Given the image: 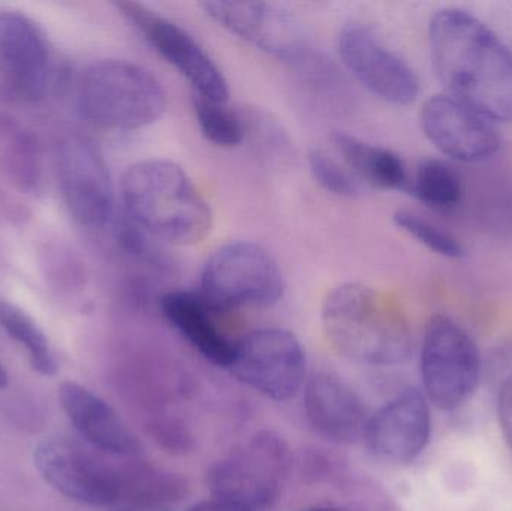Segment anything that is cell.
Here are the masks:
<instances>
[{
  "label": "cell",
  "instance_id": "12",
  "mask_svg": "<svg viewBox=\"0 0 512 511\" xmlns=\"http://www.w3.org/2000/svg\"><path fill=\"white\" fill-rule=\"evenodd\" d=\"M57 171L72 218L86 228L107 227L114 219V186L104 155L84 135L72 132L59 144Z\"/></svg>",
  "mask_w": 512,
  "mask_h": 511
},
{
  "label": "cell",
  "instance_id": "21",
  "mask_svg": "<svg viewBox=\"0 0 512 511\" xmlns=\"http://www.w3.org/2000/svg\"><path fill=\"white\" fill-rule=\"evenodd\" d=\"M0 180L21 194H33L41 185L38 147L17 123L0 119Z\"/></svg>",
  "mask_w": 512,
  "mask_h": 511
},
{
  "label": "cell",
  "instance_id": "23",
  "mask_svg": "<svg viewBox=\"0 0 512 511\" xmlns=\"http://www.w3.org/2000/svg\"><path fill=\"white\" fill-rule=\"evenodd\" d=\"M0 329L26 351L30 366L44 377L57 374L56 356L41 327L23 309L0 299Z\"/></svg>",
  "mask_w": 512,
  "mask_h": 511
},
{
  "label": "cell",
  "instance_id": "27",
  "mask_svg": "<svg viewBox=\"0 0 512 511\" xmlns=\"http://www.w3.org/2000/svg\"><path fill=\"white\" fill-rule=\"evenodd\" d=\"M242 116L245 122L246 138H251L256 150L264 158L279 162L291 156V141L276 120L256 110L242 113Z\"/></svg>",
  "mask_w": 512,
  "mask_h": 511
},
{
  "label": "cell",
  "instance_id": "14",
  "mask_svg": "<svg viewBox=\"0 0 512 511\" xmlns=\"http://www.w3.org/2000/svg\"><path fill=\"white\" fill-rule=\"evenodd\" d=\"M420 123L430 143L454 161L478 164L501 149L495 122L450 93L427 99L421 107Z\"/></svg>",
  "mask_w": 512,
  "mask_h": 511
},
{
  "label": "cell",
  "instance_id": "35",
  "mask_svg": "<svg viewBox=\"0 0 512 511\" xmlns=\"http://www.w3.org/2000/svg\"><path fill=\"white\" fill-rule=\"evenodd\" d=\"M6 384H8V374H6V371L5 369H3V366L0 365V389L6 387Z\"/></svg>",
  "mask_w": 512,
  "mask_h": 511
},
{
  "label": "cell",
  "instance_id": "8",
  "mask_svg": "<svg viewBox=\"0 0 512 511\" xmlns=\"http://www.w3.org/2000/svg\"><path fill=\"white\" fill-rule=\"evenodd\" d=\"M56 81L53 47L42 27L23 12L0 9V96L42 101Z\"/></svg>",
  "mask_w": 512,
  "mask_h": 511
},
{
  "label": "cell",
  "instance_id": "31",
  "mask_svg": "<svg viewBox=\"0 0 512 511\" xmlns=\"http://www.w3.org/2000/svg\"><path fill=\"white\" fill-rule=\"evenodd\" d=\"M502 360L512 366V345L501 353ZM498 419L502 434L512 452V368L510 374L505 375L499 387Z\"/></svg>",
  "mask_w": 512,
  "mask_h": 511
},
{
  "label": "cell",
  "instance_id": "20",
  "mask_svg": "<svg viewBox=\"0 0 512 511\" xmlns=\"http://www.w3.org/2000/svg\"><path fill=\"white\" fill-rule=\"evenodd\" d=\"M331 143L358 182L393 191L408 186V171L399 155L345 131H333Z\"/></svg>",
  "mask_w": 512,
  "mask_h": 511
},
{
  "label": "cell",
  "instance_id": "34",
  "mask_svg": "<svg viewBox=\"0 0 512 511\" xmlns=\"http://www.w3.org/2000/svg\"><path fill=\"white\" fill-rule=\"evenodd\" d=\"M298 511H351V510L346 509V507H340V506H312V507H306V509H301Z\"/></svg>",
  "mask_w": 512,
  "mask_h": 511
},
{
  "label": "cell",
  "instance_id": "29",
  "mask_svg": "<svg viewBox=\"0 0 512 511\" xmlns=\"http://www.w3.org/2000/svg\"><path fill=\"white\" fill-rule=\"evenodd\" d=\"M483 216L489 227L512 234V183L499 179L486 191Z\"/></svg>",
  "mask_w": 512,
  "mask_h": 511
},
{
  "label": "cell",
  "instance_id": "4",
  "mask_svg": "<svg viewBox=\"0 0 512 511\" xmlns=\"http://www.w3.org/2000/svg\"><path fill=\"white\" fill-rule=\"evenodd\" d=\"M78 107L93 125L110 131H138L162 119L167 93L155 75L120 59L93 62L78 89Z\"/></svg>",
  "mask_w": 512,
  "mask_h": 511
},
{
  "label": "cell",
  "instance_id": "19",
  "mask_svg": "<svg viewBox=\"0 0 512 511\" xmlns=\"http://www.w3.org/2000/svg\"><path fill=\"white\" fill-rule=\"evenodd\" d=\"M161 311L168 323L204 357L219 368H230L236 344L221 332L213 320V309L200 294L170 291L161 299Z\"/></svg>",
  "mask_w": 512,
  "mask_h": 511
},
{
  "label": "cell",
  "instance_id": "30",
  "mask_svg": "<svg viewBox=\"0 0 512 511\" xmlns=\"http://www.w3.org/2000/svg\"><path fill=\"white\" fill-rule=\"evenodd\" d=\"M152 434L164 449L174 453H185L194 447V437L180 420L158 417L152 423Z\"/></svg>",
  "mask_w": 512,
  "mask_h": 511
},
{
  "label": "cell",
  "instance_id": "9",
  "mask_svg": "<svg viewBox=\"0 0 512 511\" xmlns=\"http://www.w3.org/2000/svg\"><path fill=\"white\" fill-rule=\"evenodd\" d=\"M33 464L45 483L75 503L107 507L125 500L126 465L114 467L65 438L41 441Z\"/></svg>",
  "mask_w": 512,
  "mask_h": 511
},
{
  "label": "cell",
  "instance_id": "2",
  "mask_svg": "<svg viewBox=\"0 0 512 511\" xmlns=\"http://www.w3.org/2000/svg\"><path fill=\"white\" fill-rule=\"evenodd\" d=\"M125 215L167 245L194 246L213 227L210 204L185 170L170 159H144L123 174Z\"/></svg>",
  "mask_w": 512,
  "mask_h": 511
},
{
  "label": "cell",
  "instance_id": "36",
  "mask_svg": "<svg viewBox=\"0 0 512 511\" xmlns=\"http://www.w3.org/2000/svg\"><path fill=\"white\" fill-rule=\"evenodd\" d=\"M135 511H168V510H135Z\"/></svg>",
  "mask_w": 512,
  "mask_h": 511
},
{
  "label": "cell",
  "instance_id": "17",
  "mask_svg": "<svg viewBox=\"0 0 512 511\" xmlns=\"http://www.w3.org/2000/svg\"><path fill=\"white\" fill-rule=\"evenodd\" d=\"M304 411L310 426L334 444H354L366 432V407L337 375L316 372L304 384Z\"/></svg>",
  "mask_w": 512,
  "mask_h": 511
},
{
  "label": "cell",
  "instance_id": "16",
  "mask_svg": "<svg viewBox=\"0 0 512 511\" xmlns=\"http://www.w3.org/2000/svg\"><path fill=\"white\" fill-rule=\"evenodd\" d=\"M201 6L219 26L277 59L297 63L310 51L294 18L270 3L216 0Z\"/></svg>",
  "mask_w": 512,
  "mask_h": 511
},
{
  "label": "cell",
  "instance_id": "33",
  "mask_svg": "<svg viewBox=\"0 0 512 511\" xmlns=\"http://www.w3.org/2000/svg\"><path fill=\"white\" fill-rule=\"evenodd\" d=\"M188 511H256L249 509V507L240 506V504L231 503V501L219 500V498H212V500L201 501L195 504Z\"/></svg>",
  "mask_w": 512,
  "mask_h": 511
},
{
  "label": "cell",
  "instance_id": "32",
  "mask_svg": "<svg viewBox=\"0 0 512 511\" xmlns=\"http://www.w3.org/2000/svg\"><path fill=\"white\" fill-rule=\"evenodd\" d=\"M301 474L309 483L328 482L337 476V465L325 453L309 450L301 459Z\"/></svg>",
  "mask_w": 512,
  "mask_h": 511
},
{
  "label": "cell",
  "instance_id": "24",
  "mask_svg": "<svg viewBox=\"0 0 512 511\" xmlns=\"http://www.w3.org/2000/svg\"><path fill=\"white\" fill-rule=\"evenodd\" d=\"M408 186L424 206L438 212H451L463 200L462 177L441 159L421 162Z\"/></svg>",
  "mask_w": 512,
  "mask_h": 511
},
{
  "label": "cell",
  "instance_id": "25",
  "mask_svg": "<svg viewBox=\"0 0 512 511\" xmlns=\"http://www.w3.org/2000/svg\"><path fill=\"white\" fill-rule=\"evenodd\" d=\"M194 113L201 134L218 147H239L246 141L245 122L242 113L227 107V102L210 101L194 96Z\"/></svg>",
  "mask_w": 512,
  "mask_h": 511
},
{
  "label": "cell",
  "instance_id": "3",
  "mask_svg": "<svg viewBox=\"0 0 512 511\" xmlns=\"http://www.w3.org/2000/svg\"><path fill=\"white\" fill-rule=\"evenodd\" d=\"M321 321L331 347L352 362L394 366L411 357L414 339L399 303L369 285L346 282L322 302Z\"/></svg>",
  "mask_w": 512,
  "mask_h": 511
},
{
  "label": "cell",
  "instance_id": "1",
  "mask_svg": "<svg viewBox=\"0 0 512 511\" xmlns=\"http://www.w3.org/2000/svg\"><path fill=\"white\" fill-rule=\"evenodd\" d=\"M430 56L448 93L492 122H512V51L480 18L441 9L429 23Z\"/></svg>",
  "mask_w": 512,
  "mask_h": 511
},
{
  "label": "cell",
  "instance_id": "10",
  "mask_svg": "<svg viewBox=\"0 0 512 511\" xmlns=\"http://www.w3.org/2000/svg\"><path fill=\"white\" fill-rule=\"evenodd\" d=\"M231 372L237 380L276 402H288L306 384V354L294 333L259 329L237 342Z\"/></svg>",
  "mask_w": 512,
  "mask_h": 511
},
{
  "label": "cell",
  "instance_id": "6",
  "mask_svg": "<svg viewBox=\"0 0 512 511\" xmlns=\"http://www.w3.org/2000/svg\"><path fill=\"white\" fill-rule=\"evenodd\" d=\"M292 467L288 444L276 432H258L248 446L216 462L207 474L213 498L256 511L273 509Z\"/></svg>",
  "mask_w": 512,
  "mask_h": 511
},
{
  "label": "cell",
  "instance_id": "15",
  "mask_svg": "<svg viewBox=\"0 0 512 511\" xmlns=\"http://www.w3.org/2000/svg\"><path fill=\"white\" fill-rule=\"evenodd\" d=\"M430 434L429 402L423 392L409 387L369 417L363 440L379 461L409 465L426 450Z\"/></svg>",
  "mask_w": 512,
  "mask_h": 511
},
{
  "label": "cell",
  "instance_id": "22",
  "mask_svg": "<svg viewBox=\"0 0 512 511\" xmlns=\"http://www.w3.org/2000/svg\"><path fill=\"white\" fill-rule=\"evenodd\" d=\"M188 495V483L171 471L132 462L126 465L125 501L144 510H165Z\"/></svg>",
  "mask_w": 512,
  "mask_h": 511
},
{
  "label": "cell",
  "instance_id": "13",
  "mask_svg": "<svg viewBox=\"0 0 512 511\" xmlns=\"http://www.w3.org/2000/svg\"><path fill=\"white\" fill-rule=\"evenodd\" d=\"M339 56L352 77L372 95L393 105H411L420 95V80L402 56L370 27L349 23L337 39Z\"/></svg>",
  "mask_w": 512,
  "mask_h": 511
},
{
  "label": "cell",
  "instance_id": "28",
  "mask_svg": "<svg viewBox=\"0 0 512 511\" xmlns=\"http://www.w3.org/2000/svg\"><path fill=\"white\" fill-rule=\"evenodd\" d=\"M310 173L324 191L337 197H355L361 191V183L354 174L321 149H312L307 155Z\"/></svg>",
  "mask_w": 512,
  "mask_h": 511
},
{
  "label": "cell",
  "instance_id": "5",
  "mask_svg": "<svg viewBox=\"0 0 512 511\" xmlns=\"http://www.w3.org/2000/svg\"><path fill=\"white\" fill-rule=\"evenodd\" d=\"M200 296L213 311L268 308L285 291L273 255L255 242L239 240L216 249L201 273Z\"/></svg>",
  "mask_w": 512,
  "mask_h": 511
},
{
  "label": "cell",
  "instance_id": "26",
  "mask_svg": "<svg viewBox=\"0 0 512 511\" xmlns=\"http://www.w3.org/2000/svg\"><path fill=\"white\" fill-rule=\"evenodd\" d=\"M394 222L400 230L414 237L417 242L435 254L451 258V260H457L466 255V249L453 234L418 213L411 212V210H399L394 213Z\"/></svg>",
  "mask_w": 512,
  "mask_h": 511
},
{
  "label": "cell",
  "instance_id": "11",
  "mask_svg": "<svg viewBox=\"0 0 512 511\" xmlns=\"http://www.w3.org/2000/svg\"><path fill=\"white\" fill-rule=\"evenodd\" d=\"M120 14L194 87L195 95L227 102L230 87L224 72L203 45L174 21L156 14L143 3L117 2Z\"/></svg>",
  "mask_w": 512,
  "mask_h": 511
},
{
  "label": "cell",
  "instance_id": "18",
  "mask_svg": "<svg viewBox=\"0 0 512 511\" xmlns=\"http://www.w3.org/2000/svg\"><path fill=\"white\" fill-rule=\"evenodd\" d=\"M60 404L81 438L98 452L137 459L143 444L110 404L81 384L66 381L59 389Z\"/></svg>",
  "mask_w": 512,
  "mask_h": 511
},
{
  "label": "cell",
  "instance_id": "7",
  "mask_svg": "<svg viewBox=\"0 0 512 511\" xmlns=\"http://www.w3.org/2000/svg\"><path fill=\"white\" fill-rule=\"evenodd\" d=\"M483 362L474 339L447 315L429 321L421 348L426 398L444 411L463 407L480 386Z\"/></svg>",
  "mask_w": 512,
  "mask_h": 511
}]
</instances>
